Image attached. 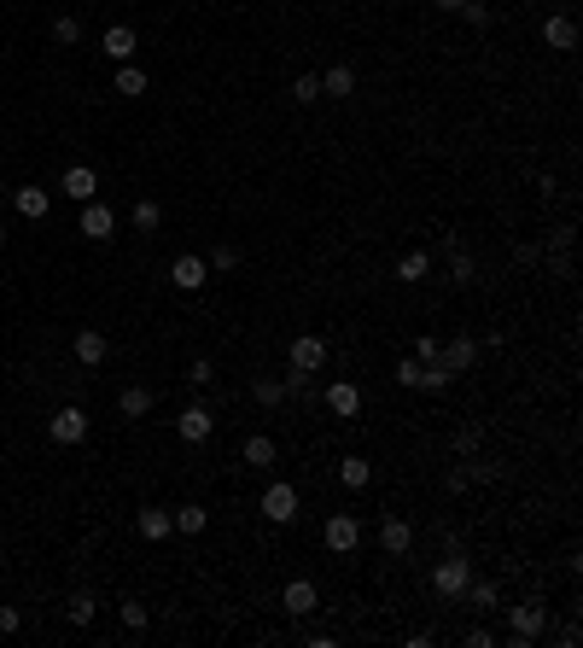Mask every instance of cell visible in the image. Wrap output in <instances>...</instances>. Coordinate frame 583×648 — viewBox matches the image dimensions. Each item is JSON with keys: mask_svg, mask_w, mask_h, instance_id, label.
<instances>
[{"mask_svg": "<svg viewBox=\"0 0 583 648\" xmlns=\"http://www.w3.org/2000/svg\"><path fill=\"white\" fill-rule=\"evenodd\" d=\"M467 584H472V561L461 550H449L444 561L431 566V590L444 596V602H461V596H467Z\"/></svg>", "mask_w": 583, "mask_h": 648, "instance_id": "obj_1", "label": "cell"}, {"mask_svg": "<svg viewBox=\"0 0 583 648\" xmlns=\"http://www.w3.org/2000/svg\"><path fill=\"white\" fill-rule=\"evenodd\" d=\"M508 625H514V643L525 648V643H537V636L548 631V607L542 602H519V607H508Z\"/></svg>", "mask_w": 583, "mask_h": 648, "instance_id": "obj_2", "label": "cell"}, {"mask_svg": "<svg viewBox=\"0 0 583 648\" xmlns=\"http://www.w3.org/2000/svg\"><path fill=\"white\" fill-rule=\"evenodd\" d=\"M263 514H268L275 526L298 520V485H286V480H268V491H263Z\"/></svg>", "mask_w": 583, "mask_h": 648, "instance_id": "obj_3", "label": "cell"}, {"mask_svg": "<svg viewBox=\"0 0 583 648\" xmlns=\"http://www.w3.org/2000/svg\"><path fill=\"white\" fill-rule=\"evenodd\" d=\"M280 607H286L292 620H304V613H315V607H321V590H315V578H292L286 590H280Z\"/></svg>", "mask_w": 583, "mask_h": 648, "instance_id": "obj_4", "label": "cell"}, {"mask_svg": "<svg viewBox=\"0 0 583 648\" xmlns=\"http://www.w3.org/2000/svg\"><path fill=\"white\" fill-rule=\"evenodd\" d=\"M292 368L321 374V368H327V339H321V333H298V339H292Z\"/></svg>", "mask_w": 583, "mask_h": 648, "instance_id": "obj_5", "label": "cell"}, {"mask_svg": "<svg viewBox=\"0 0 583 648\" xmlns=\"http://www.w3.org/2000/svg\"><path fill=\"white\" fill-rule=\"evenodd\" d=\"M175 433L187 438V444H205V438L216 433V415H210L205 403H187V409H181V415H175Z\"/></svg>", "mask_w": 583, "mask_h": 648, "instance_id": "obj_6", "label": "cell"}, {"mask_svg": "<svg viewBox=\"0 0 583 648\" xmlns=\"http://www.w3.org/2000/svg\"><path fill=\"white\" fill-rule=\"evenodd\" d=\"M47 433H53V444H82V438H88V415L76 403H65L53 421H47Z\"/></svg>", "mask_w": 583, "mask_h": 648, "instance_id": "obj_7", "label": "cell"}, {"mask_svg": "<svg viewBox=\"0 0 583 648\" xmlns=\"http://www.w3.org/2000/svg\"><path fill=\"white\" fill-rule=\"evenodd\" d=\"M58 193L76 199V205H88V199H99V176H94L88 164H70L65 176H58Z\"/></svg>", "mask_w": 583, "mask_h": 648, "instance_id": "obj_8", "label": "cell"}, {"mask_svg": "<svg viewBox=\"0 0 583 648\" xmlns=\"http://www.w3.org/2000/svg\"><path fill=\"white\" fill-rule=\"evenodd\" d=\"M70 351H76V363H82V368H99L105 356H112V339L99 333V327H82V333L70 339Z\"/></svg>", "mask_w": 583, "mask_h": 648, "instance_id": "obj_9", "label": "cell"}, {"mask_svg": "<svg viewBox=\"0 0 583 648\" xmlns=\"http://www.w3.org/2000/svg\"><path fill=\"white\" fill-rule=\"evenodd\" d=\"M356 543H361V520H356V514H333V520H327V550L350 555Z\"/></svg>", "mask_w": 583, "mask_h": 648, "instance_id": "obj_10", "label": "cell"}, {"mask_svg": "<svg viewBox=\"0 0 583 648\" xmlns=\"http://www.w3.org/2000/svg\"><path fill=\"white\" fill-rule=\"evenodd\" d=\"M12 211L29 216V223H47L53 216V199H47V187H12Z\"/></svg>", "mask_w": 583, "mask_h": 648, "instance_id": "obj_11", "label": "cell"}, {"mask_svg": "<svg viewBox=\"0 0 583 648\" xmlns=\"http://www.w3.org/2000/svg\"><path fill=\"white\" fill-rule=\"evenodd\" d=\"M82 234H88V240H112V234H117V211H112V205H99V199H88V205H82Z\"/></svg>", "mask_w": 583, "mask_h": 648, "instance_id": "obj_12", "label": "cell"}, {"mask_svg": "<svg viewBox=\"0 0 583 648\" xmlns=\"http://www.w3.org/2000/svg\"><path fill=\"white\" fill-rule=\"evenodd\" d=\"M205 275H210V263L205 257H175V269H169V281H175V293H198V286H205Z\"/></svg>", "mask_w": 583, "mask_h": 648, "instance_id": "obj_13", "label": "cell"}, {"mask_svg": "<svg viewBox=\"0 0 583 648\" xmlns=\"http://www.w3.org/2000/svg\"><path fill=\"white\" fill-rule=\"evenodd\" d=\"M472 363H478V339H467V333L444 339V368H449V374H467Z\"/></svg>", "mask_w": 583, "mask_h": 648, "instance_id": "obj_14", "label": "cell"}, {"mask_svg": "<svg viewBox=\"0 0 583 648\" xmlns=\"http://www.w3.org/2000/svg\"><path fill=\"white\" fill-rule=\"evenodd\" d=\"M327 409H333L338 421H356V415H361V386H350V380L327 386Z\"/></svg>", "mask_w": 583, "mask_h": 648, "instance_id": "obj_15", "label": "cell"}, {"mask_svg": "<svg viewBox=\"0 0 583 648\" xmlns=\"http://www.w3.org/2000/svg\"><path fill=\"white\" fill-rule=\"evenodd\" d=\"M408 543H415V526H408L403 514H391V520L379 526V550L385 555H408Z\"/></svg>", "mask_w": 583, "mask_h": 648, "instance_id": "obj_16", "label": "cell"}, {"mask_svg": "<svg viewBox=\"0 0 583 648\" xmlns=\"http://www.w3.org/2000/svg\"><path fill=\"white\" fill-rule=\"evenodd\" d=\"M135 47H140V35H135L128 24H112V29H105V53H112L117 65H128V59H135Z\"/></svg>", "mask_w": 583, "mask_h": 648, "instance_id": "obj_17", "label": "cell"}, {"mask_svg": "<svg viewBox=\"0 0 583 648\" xmlns=\"http://www.w3.org/2000/svg\"><path fill=\"white\" fill-rule=\"evenodd\" d=\"M356 94V71L350 65H333V71L321 76V99H350Z\"/></svg>", "mask_w": 583, "mask_h": 648, "instance_id": "obj_18", "label": "cell"}, {"mask_svg": "<svg viewBox=\"0 0 583 648\" xmlns=\"http://www.w3.org/2000/svg\"><path fill=\"white\" fill-rule=\"evenodd\" d=\"M542 42L555 47V53H571V47H578V24H571V18H548V24H542Z\"/></svg>", "mask_w": 583, "mask_h": 648, "instance_id": "obj_19", "label": "cell"}, {"mask_svg": "<svg viewBox=\"0 0 583 648\" xmlns=\"http://www.w3.org/2000/svg\"><path fill=\"white\" fill-rule=\"evenodd\" d=\"M152 386H123V397H117V409H123L128 421H140V415H152Z\"/></svg>", "mask_w": 583, "mask_h": 648, "instance_id": "obj_20", "label": "cell"}, {"mask_svg": "<svg viewBox=\"0 0 583 648\" xmlns=\"http://www.w3.org/2000/svg\"><path fill=\"white\" fill-rule=\"evenodd\" d=\"M169 520H175V532H187V537H198L210 526V508H198V503H181L175 514H169Z\"/></svg>", "mask_w": 583, "mask_h": 648, "instance_id": "obj_21", "label": "cell"}, {"mask_svg": "<svg viewBox=\"0 0 583 648\" xmlns=\"http://www.w3.org/2000/svg\"><path fill=\"white\" fill-rule=\"evenodd\" d=\"M169 532H175L169 508H140V537H152V543H158V537H169Z\"/></svg>", "mask_w": 583, "mask_h": 648, "instance_id": "obj_22", "label": "cell"}, {"mask_svg": "<svg viewBox=\"0 0 583 648\" xmlns=\"http://www.w3.org/2000/svg\"><path fill=\"white\" fill-rule=\"evenodd\" d=\"M461 602H472L478 613H490V607L501 602V584H496V578H478V584H467V596H461Z\"/></svg>", "mask_w": 583, "mask_h": 648, "instance_id": "obj_23", "label": "cell"}, {"mask_svg": "<svg viewBox=\"0 0 583 648\" xmlns=\"http://www.w3.org/2000/svg\"><path fill=\"white\" fill-rule=\"evenodd\" d=\"M472 275H478V263H472V257L455 246V234H449V281H455V286H472Z\"/></svg>", "mask_w": 583, "mask_h": 648, "instance_id": "obj_24", "label": "cell"}, {"mask_svg": "<svg viewBox=\"0 0 583 648\" xmlns=\"http://www.w3.org/2000/svg\"><path fill=\"white\" fill-rule=\"evenodd\" d=\"M128 223H135L140 234H158V223H164V205H158V199H140L135 211H128Z\"/></svg>", "mask_w": 583, "mask_h": 648, "instance_id": "obj_25", "label": "cell"}, {"mask_svg": "<svg viewBox=\"0 0 583 648\" xmlns=\"http://www.w3.org/2000/svg\"><path fill=\"white\" fill-rule=\"evenodd\" d=\"M94 613H99V602L88 590H76V596H70V607H65V620L76 625V631H82V625H94Z\"/></svg>", "mask_w": 583, "mask_h": 648, "instance_id": "obj_26", "label": "cell"}, {"mask_svg": "<svg viewBox=\"0 0 583 648\" xmlns=\"http://www.w3.org/2000/svg\"><path fill=\"white\" fill-rule=\"evenodd\" d=\"M245 462L251 467H275V438H268V433H251L245 438Z\"/></svg>", "mask_w": 583, "mask_h": 648, "instance_id": "obj_27", "label": "cell"}, {"mask_svg": "<svg viewBox=\"0 0 583 648\" xmlns=\"http://www.w3.org/2000/svg\"><path fill=\"white\" fill-rule=\"evenodd\" d=\"M112 94H146V71H140V65H117V82H112Z\"/></svg>", "mask_w": 583, "mask_h": 648, "instance_id": "obj_28", "label": "cell"}, {"mask_svg": "<svg viewBox=\"0 0 583 648\" xmlns=\"http://www.w3.org/2000/svg\"><path fill=\"white\" fill-rule=\"evenodd\" d=\"M338 480H345V485H350V491H361V485L374 480V467L361 462V456H345V462H338Z\"/></svg>", "mask_w": 583, "mask_h": 648, "instance_id": "obj_29", "label": "cell"}, {"mask_svg": "<svg viewBox=\"0 0 583 648\" xmlns=\"http://www.w3.org/2000/svg\"><path fill=\"white\" fill-rule=\"evenodd\" d=\"M426 269H431L426 252H403L397 257V281H426Z\"/></svg>", "mask_w": 583, "mask_h": 648, "instance_id": "obj_30", "label": "cell"}, {"mask_svg": "<svg viewBox=\"0 0 583 648\" xmlns=\"http://www.w3.org/2000/svg\"><path fill=\"white\" fill-rule=\"evenodd\" d=\"M117 620H123V631H128V636H146V625H152V613H146V607H140V602H123V607H117Z\"/></svg>", "mask_w": 583, "mask_h": 648, "instance_id": "obj_31", "label": "cell"}, {"mask_svg": "<svg viewBox=\"0 0 583 648\" xmlns=\"http://www.w3.org/2000/svg\"><path fill=\"white\" fill-rule=\"evenodd\" d=\"M449 380H455V374H449L444 363H420V392H444Z\"/></svg>", "mask_w": 583, "mask_h": 648, "instance_id": "obj_32", "label": "cell"}, {"mask_svg": "<svg viewBox=\"0 0 583 648\" xmlns=\"http://www.w3.org/2000/svg\"><path fill=\"white\" fill-rule=\"evenodd\" d=\"M53 42L58 47H76V42H82V18H70V12L53 18Z\"/></svg>", "mask_w": 583, "mask_h": 648, "instance_id": "obj_33", "label": "cell"}, {"mask_svg": "<svg viewBox=\"0 0 583 648\" xmlns=\"http://www.w3.org/2000/svg\"><path fill=\"white\" fill-rule=\"evenodd\" d=\"M251 397H257L263 409H275V403H286V386L280 380H251Z\"/></svg>", "mask_w": 583, "mask_h": 648, "instance_id": "obj_34", "label": "cell"}, {"mask_svg": "<svg viewBox=\"0 0 583 648\" xmlns=\"http://www.w3.org/2000/svg\"><path fill=\"white\" fill-rule=\"evenodd\" d=\"M205 263L216 269V275H234V269H239V246H216V252H210Z\"/></svg>", "mask_w": 583, "mask_h": 648, "instance_id": "obj_35", "label": "cell"}, {"mask_svg": "<svg viewBox=\"0 0 583 648\" xmlns=\"http://www.w3.org/2000/svg\"><path fill=\"white\" fill-rule=\"evenodd\" d=\"M292 99H298V105H315L321 99V76H298V82H292Z\"/></svg>", "mask_w": 583, "mask_h": 648, "instance_id": "obj_36", "label": "cell"}, {"mask_svg": "<svg viewBox=\"0 0 583 648\" xmlns=\"http://www.w3.org/2000/svg\"><path fill=\"white\" fill-rule=\"evenodd\" d=\"M415 363H444V339H415Z\"/></svg>", "mask_w": 583, "mask_h": 648, "instance_id": "obj_37", "label": "cell"}, {"mask_svg": "<svg viewBox=\"0 0 583 648\" xmlns=\"http://www.w3.org/2000/svg\"><path fill=\"white\" fill-rule=\"evenodd\" d=\"M187 380H193V386H198V392H205V386H210V380H216V363H210V356H198V363H193V368H187Z\"/></svg>", "mask_w": 583, "mask_h": 648, "instance_id": "obj_38", "label": "cell"}, {"mask_svg": "<svg viewBox=\"0 0 583 648\" xmlns=\"http://www.w3.org/2000/svg\"><path fill=\"white\" fill-rule=\"evenodd\" d=\"M397 386L420 392V363H415V356H403V363H397Z\"/></svg>", "mask_w": 583, "mask_h": 648, "instance_id": "obj_39", "label": "cell"}, {"mask_svg": "<svg viewBox=\"0 0 583 648\" xmlns=\"http://www.w3.org/2000/svg\"><path fill=\"white\" fill-rule=\"evenodd\" d=\"M461 18H467L472 29H485V24H490V6H478V0H467V6H461Z\"/></svg>", "mask_w": 583, "mask_h": 648, "instance_id": "obj_40", "label": "cell"}, {"mask_svg": "<svg viewBox=\"0 0 583 648\" xmlns=\"http://www.w3.org/2000/svg\"><path fill=\"white\" fill-rule=\"evenodd\" d=\"M18 625H24V613H18V607H0V636H12Z\"/></svg>", "mask_w": 583, "mask_h": 648, "instance_id": "obj_41", "label": "cell"}, {"mask_svg": "<svg viewBox=\"0 0 583 648\" xmlns=\"http://www.w3.org/2000/svg\"><path fill=\"white\" fill-rule=\"evenodd\" d=\"M472 450H478V433L467 426V433H455V456H472Z\"/></svg>", "mask_w": 583, "mask_h": 648, "instance_id": "obj_42", "label": "cell"}, {"mask_svg": "<svg viewBox=\"0 0 583 648\" xmlns=\"http://www.w3.org/2000/svg\"><path fill=\"white\" fill-rule=\"evenodd\" d=\"M431 6H438V12H461V6H467V0H431Z\"/></svg>", "mask_w": 583, "mask_h": 648, "instance_id": "obj_43", "label": "cell"}, {"mask_svg": "<svg viewBox=\"0 0 583 648\" xmlns=\"http://www.w3.org/2000/svg\"><path fill=\"white\" fill-rule=\"evenodd\" d=\"M0 246H6V223H0Z\"/></svg>", "mask_w": 583, "mask_h": 648, "instance_id": "obj_44", "label": "cell"}]
</instances>
